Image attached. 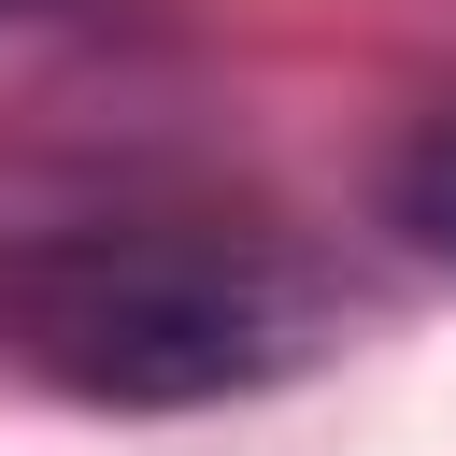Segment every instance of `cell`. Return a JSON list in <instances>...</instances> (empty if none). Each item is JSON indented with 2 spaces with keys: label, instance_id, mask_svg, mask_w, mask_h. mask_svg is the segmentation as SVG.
Returning a JSON list of instances; mask_svg holds the SVG:
<instances>
[{
  "label": "cell",
  "instance_id": "obj_3",
  "mask_svg": "<svg viewBox=\"0 0 456 456\" xmlns=\"http://www.w3.org/2000/svg\"><path fill=\"white\" fill-rule=\"evenodd\" d=\"M71 14H114V0H0V28H71Z\"/></svg>",
  "mask_w": 456,
  "mask_h": 456
},
{
  "label": "cell",
  "instance_id": "obj_1",
  "mask_svg": "<svg viewBox=\"0 0 456 456\" xmlns=\"http://www.w3.org/2000/svg\"><path fill=\"white\" fill-rule=\"evenodd\" d=\"M0 342L86 413H214L328 356V285L242 214H71L0 256Z\"/></svg>",
  "mask_w": 456,
  "mask_h": 456
},
{
  "label": "cell",
  "instance_id": "obj_2",
  "mask_svg": "<svg viewBox=\"0 0 456 456\" xmlns=\"http://www.w3.org/2000/svg\"><path fill=\"white\" fill-rule=\"evenodd\" d=\"M385 228H399L413 256H442V271H456V114H428V128L385 157Z\"/></svg>",
  "mask_w": 456,
  "mask_h": 456
}]
</instances>
